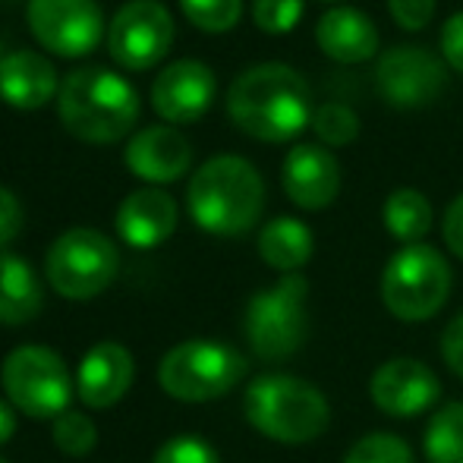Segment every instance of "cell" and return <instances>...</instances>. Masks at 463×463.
<instances>
[{
  "label": "cell",
  "mask_w": 463,
  "mask_h": 463,
  "mask_svg": "<svg viewBox=\"0 0 463 463\" xmlns=\"http://www.w3.org/2000/svg\"><path fill=\"white\" fill-rule=\"evenodd\" d=\"M312 95L309 82L293 67L278 61L252 63L227 89V117L250 139L290 142L312 127Z\"/></svg>",
  "instance_id": "cell-1"
},
{
  "label": "cell",
  "mask_w": 463,
  "mask_h": 463,
  "mask_svg": "<svg viewBox=\"0 0 463 463\" xmlns=\"http://www.w3.org/2000/svg\"><path fill=\"white\" fill-rule=\"evenodd\" d=\"M139 92L117 70L86 63L63 76L57 92V120L86 146H114L139 120Z\"/></svg>",
  "instance_id": "cell-2"
},
{
  "label": "cell",
  "mask_w": 463,
  "mask_h": 463,
  "mask_svg": "<svg viewBox=\"0 0 463 463\" xmlns=\"http://www.w3.org/2000/svg\"><path fill=\"white\" fill-rule=\"evenodd\" d=\"M265 208V180L240 155H214L195 167L186 186V212L212 237H243Z\"/></svg>",
  "instance_id": "cell-3"
},
{
  "label": "cell",
  "mask_w": 463,
  "mask_h": 463,
  "mask_svg": "<svg viewBox=\"0 0 463 463\" xmlns=\"http://www.w3.org/2000/svg\"><path fill=\"white\" fill-rule=\"evenodd\" d=\"M246 422L278 445H309L331 426V403L312 382L284 372L259 375L243 394Z\"/></svg>",
  "instance_id": "cell-4"
},
{
  "label": "cell",
  "mask_w": 463,
  "mask_h": 463,
  "mask_svg": "<svg viewBox=\"0 0 463 463\" xmlns=\"http://www.w3.org/2000/svg\"><path fill=\"white\" fill-rule=\"evenodd\" d=\"M451 265L435 246L413 243L401 246L388 259L378 293L384 309L401 322H429L445 309L451 297Z\"/></svg>",
  "instance_id": "cell-5"
},
{
  "label": "cell",
  "mask_w": 463,
  "mask_h": 463,
  "mask_svg": "<svg viewBox=\"0 0 463 463\" xmlns=\"http://www.w3.org/2000/svg\"><path fill=\"white\" fill-rule=\"evenodd\" d=\"M246 375V356L231 344L193 337L171 347L158 363V384L184 403H208L231 394Z\"/></svg>",
  "instance_id": "cell-6"
},
{
  "label": "cell",
  "mask_w": 463,
  "mask_h": 463,
  "mask_svg": "<svg viewBox=\"0 0 463 463\" xmlns=\"http://www.w3.org/2000/svg\"><path fill=\"white\" fill-rule=\"evenodd\" d=\"M309 280L303 275H284L269 290L252 293L246 303L243 331L250 350L265 363H280L293 356L309 335Z\"/></svg>",
  "instance_id": "cell-7"
},
{
  "label": "cell",
  "mask_w": 463,
  "mask_h": 463,
  "mask_svg": "<svg viewBox=\"0 0 463 463\" xmlns=\"http://www.w3.org/2000/svg\"><path fill=\"white\" fill-rule=\"evenodd\" d=\"M6 401L29 420H57L70 410L76 378L57 350L44 344H19L0 366Z\"/></svg>",
  "instance_id": "cell-8"
},
{
  "label": "cell",
  "mask_w": 463,
  "mask_h": 463,
  "mask_svg": "<svg viewBox=\"0 0 463 463\" xmlns=\"http://www.w3.org/2000/svg\"><path fill=\"white\" fill-rule=\"evenodd\" d=\"M120 252L114 240L92 227H70L51 243L44 256V278L63 299H95L114 284Z\"/></svg>",
  "instance_id": "cell-9"
},
{
  "label": "cell",
  "mask_w": 463,
  "mask_h": 463,
  "mask_svg": "<svg viewBox=\"0 0 463 463\" xmlns=\"http://www.w3.org/2000/svg\"><path fill=\"white\" fill-rule=\"evenodd\" d=\"M174 16L161 0H127L110 16L108 54L120 70L146 73L174 48Z\"/></svg>",
  "instance_id": "cell-10"
},
{
  "label": "cell",
  "mask_w": 463,
  "mask_h": 463,
  "mask_svg": "<svg viewBox=\"0 0 463 463\" xmlns=\"http://www.w3.org/2000/svg\"><path fill=\"white\" fill-rule=\"evenodd\" d=\"M25 23L44 51L70 61L92 54L101 38H108L98 0H29Z\"/></svg>",
  "instance_id": "cell-11"
},
{
  "label": "cell",
  "mask_w": 463,
  "mask_h": 463,
  "mask_svg": "<svg viewBox=\"0 0 463 463\" xmlns=\"http://www.w3.org/2000/svg\"><path fill=\"white\" fill-rule=\"evenodd\" d=\"M375 89L391 108H426L445 95L448 63L420 44H394L378 57Z\"/></svg>",
  "instance_id": "cell-12"
},
{
  "label": "cell",
  "mask_w": 463,
  "mask_h": 463,
  "mask_svg": "<svg viewBox=\"0 0 463 463\" xmlns=\"http://www.w3.org/2000/svg\"><path fill=\"white\" fill-rule=\"evenodd\" d=\"M214 95H218V80L212 67L193 57L167 63L152 82V108L171 127L199 123L212 110Z\"/></svg>",
  "instance_id": "cell-13"
},
{
  "label": "cell",
  "mask_w": 463,
  "mask_h": 463,
  "mask_svg": "<svg viewBox=\"0 0 463 463\" xmlns=\"http://www.w3.org/2000/svg\"><path fill=\"white\" fill-rule=\"evenodd\" d=\"M369 397L384 416L413 420L435 407V401L441 397V382L422 360L394 356L372 372Z\"/></svg>",
  "instance_id": "cell-14"
},
{
  "label": "cell",
  "mask_w": 463,
  "mask_h": 463,
  "mask_svg": "<svg viewBox=\"0 0 463 463\" xmlns=\"http://www.w3.org/2000/svg\"><path fill=\"white\" fill-rule=\"evenodd\" d=\"M284 195L303 212H325L341 193V165L335 152L316 142H299L280 165Z\"/></svg>",
  "instance_id": "cell-15"
},
{
  "label": "cell",
  "mask_w": 463,
  "mask_h": 463,
  "mask_svg": "<svg viewBox=\"0 0 463 463\" xmlns=\"http://www.w3.org/2000/svg\"><path fill=\"white\" fill-rule=\"evenodd\" d=\"M129 174L142 184L165 186L180 180L193 167V146L177 127L171 123H155L129 136L127 152H123Z\"/></svg>",
  "instance_id": "cell-16"
},
{
  "label": "cell",
  "mask_w": 463,
  "mask_h": 463,
  "mask_svg": "<svg viewBox=\"0 0 463 463\" xmlns=\"http://www.w3.org/2000/svg\"><path fill=\"white\" fill-rule=\"evenodd\" d=\"M180 208L171 193L161 186H142L133 189L127 199L117 205L114 227L120 240L133 250H155L167 243L177 231Z\"/></svg>",
  "instance_id": "cell-17"
},
{
  "label": "cell",
  "mask_w": 463,
  "mask_h": 463,
  "mask_svg": "<svg viewBox=\"0 0 463 463\" xmlns=\"http://www.w3.org/2000/svg\"><path fill=\"white\" fill-rule=\"evenodd\" d=\"M133 378V354L117 341H101L86 350L80 369H76V394L89 410H110L127 397Z\"/></svg>",
  "instance_id": "cell-18"
},
{
  "label": "cell",
  "mask_w": 463,
  "mask_h": 463,
  "mask_svg": "<svg viewBox=\"0 0 463 463\" xmlns=\"http://www.w3.org/2000/svg\"><path fill=\"white\" fill-rule=\"evenodd\" d=\"M61 82L57 67L38 51L19 48L0 57V101L16 110H38L57 101Z\"/></svg>",
  "instance_id": "cell-19"
},
{
  "label": "cell",
  "mask_w": 463,
  "mask_h": 463,
  "mask_svg": "<svg viewBox=\"0 0 463 463\" xmlns=\"http://www.w3.org/2000/svg\"><path fill=\"white\" fill-rule=\"evenodd\" d=\"M316 44L328 61L337 63H366L378 54V29L369 13L356 6H335L316 23Z\"/></svg>",
  "instance_id": "cell-20"
},
{
  "label": "cell",
  "mask_w": 463,
  "mask_h": 463,
  "mask_svg": "<svg viewBox=\"0 0 463 463\" xmlns=\"http://www.w3.org/2000/svg\"><path fill=\"white\" fill-rule=\"evenodd\" d=\"M44 306L35 269L16 252H0V325H29Z\"/></svg>",
  "instance_id": "cell-21"
},
{
  "label": "cell",
  "mask_w": 463,
  "mask_h": 463,
  "mask_svg": "<svg viewBox=\"0 0 463 463\" xmlns=\"http://www.w3.org/2000/svg\"><path fill=\"white\" fill-rule=\"evenodd\" d=\"M312 252H316V237L299 218L280 214L259 231V256L280 275H299V269L309 262Z\"/></svg>",
  "instance_id": "cell-22"
},
{
  "label": "cell",
  "mask_w": 463,
  "mask_h": 463,
  "mask_svg": "<svg viewBox=\"0 0 463 463\" xmlns=\"http://www.w3.org/2000/svg\"><path fill=\"white\" fill-rule=\"evenodd\" d=\"M382 221L388 227V233L394 240H401L403 246L422 243L429 231H432V202L413 186H401L384 199L382 205Z\"/></svg>",
  "instance_id": "cell-23"
},
{
  "label": "cell",
  "mask_w": 463,
  "mask_h": 463,
  "mask_svg": "<svg viewBox=\"0 0 463 463\" xmlns=\"http://www.w3.org/2000/svg\"><path fill=\"white\" fill-rule=\"evenodd\" d=\"M422 454L429 463H463V401L445 403L429 416Z\"/></svg>",
  "instance_id": "cell-24"
},
{
  "label": "cell",
  "mask_w": 463,
  "mask_h": 463,
  "mask_svg": "<svg viewBox=\"0 0 463 463\" xmlns=\"http://www.w3.org/2000/svg\"><path fill=\"white\" fill-rule=\"evenodd\" d=\"M360 117L350 104L344 101H325L312 114V133L318 136L325 148H347L360 139Z\"/></svg>",
  "instance_id": "cell-25"
},
{
  "label": "cell",
  "mask_w": 463,
  "mask_h": 463,
  "mask_svg": "<svg viewBox=\"0 0 463 463\" xmlns=\"http://www.w3.org/2000/svg\"><path fill=\"white\" fill-rule=\"evenodd\" d=\"M180 10L199 32L224 35L237 29L243 16V0H180Z\"/></svg>",
  "instance_id": "cell-26"
},
{
  "label": "cell",
  "mask_w": 463,
  "mask_h": 463,
  "mask_svg": "<svg viewBox=\"0 0 463 463\" xmlns=\"http://www.w3.org/2000/svg\"><path fill=\"white\" fill-rule=\"evenodd\" d=\"M54 445L61 454L67 458H86V454L95 451L98 445V429L95 420L82 410H67L54 420Z\"/></svg>",
  "instance_id": "cell-27"
},
{
  "label": "cell",
  "mask_w": 463,
  "mask_h": 463,
  "mask_svg": "<svg viewBox=\"0 0 463 463\" xmlns=\"http://www.w3.org/2000/svg\"><path fill=\"white\" fill-rule=\"evenodd\" d=\"M344 463H413V448L394 432H369L350 445Z\"/></svg>",
  "instance_id": "cell-28"
},
{
  "label": "cell",
  "mask_w": 463,
  "mask_h": 463,
  "mask_svg": "<svg viewBox=\"0 0 463 463\" xmlns=\"http://www.w3.org/2000/svg\"><path fill=\"white\" fill-rule=\"evenodd\" d=\"M306 0H252V23L265 35H287L299 25Z\"/></svg>",
  "instance_id": "cell-29"
},
{
  "label": "cell",
  "mask_w": 463,
  "mask_h": 463,
  "mask_svg": "<svg viewBox=\"0 0 463 463\" xmlns=\"http://www.w3.org/2000/svg\"><path fill=\"white\" fill-rule=\"evenodd\" d=\"M152 463H221V458L199 435H177L158 448Z\"/></svg>",
  "instance_id": "cell-30"
},
{
  "label": "cell",
  "mask_w": 463,
  "mask_h": 463,
  "mask_svg": "<svg viewBox=\"0 0 463 463\" xmlns=\"http://www.w3.org/2000/svg\"><path fill=\"white\" fill-rule=\"evenodd\" d=\"M439 0H388V13L403 32H422L435 19Z\"/></svg>",
  "instance_id": "cell-31"
},
{
  "label": "cell",
  "mask_w": 463,
  "mask_h": 463,
  "mask_svg": "<svg viewBox=\"0 0 463 463\" xmlns=\"http://www.w3.org/2000/svg\"><path fill=\"white\" fill-rule=\"evenodd\" d=\"M25 212L19 195L10 186H0V252H6V246L23 233Z\"/></svg>",
  "instance_id": "cell-32"
},
{
  "label": "cell",
  "mask_w": 463,
  "mask_h": 463,
  "mask_svg": "<svg viewBox=\"0 0 463 463\" xmlns=\"http://www.w3.org/2000/svg\"><path fill=\"white\" fill-rule=\"evenodd\" d=\"M439 48H441V57H445L448 67L463 76V10L445 19L441 35H439Z\"/></svg>",
  "instance_id": "cell-33"
},
{
  "label": "cell",
  "mask_w": 463,
  "mask_h": 463,
  "mask_svg": "<svg viewBox=\"0 0 463 463\" xmlns=\"http://www.w3.org/2000/svg\"><path fill=\"white\" fill-rule=\"evenodd\" d=\"M441 360L454 375L463 378V312L454 316L441 331Z\"/></svg>",
  "instance_id": "cell-34"
},
{
  "label": "cell",
  "mask_w": 463,
  "mask_h": 463,
  "mask_svg": "<svg viewBox=\"0 0 463 463\" xmlns=\"http://www.w3.org/2000/svg\"><path fill=\"white\" fill-rule=\"evenodd\" d=\"M441 237H445L448 250L463 262V193L454 195L451 205L445 208V218H441Z\"/></svg>",
  "instance_id": "cell-35"
},
{
  "label": "cell",
  "mask_w": 463,
  "mask_h": 463,
  "mask_svg": "<svg viewBox=\"0 0 463 463\" xmlns=\"http://www.w3.org/2000/svg\"><path fill=\"white\" fill-rule=\"evenodd\" d=\"M13 432H16V407L0 397V445H6L13 439Z\"/></svg>",
  "instance_id": "cell-36"
},
{
  "label": "cell",
  "mask_w": 463,
  "mask_h": 463,
  "mask_svg": "<svg viewBox=\"0 0 463 463\" xmlns=\"http://www.w3.org/2000/svg\"><path fill=\"white\" fill-rule=\"evenodd\" d=\"M0 463H10V460H4V458H0Z\"/></svg>",
  "instance_id": "cell-37"
},
{
  "label": "cell",
  "mask_w": 463,
  "mask_h": 463,
  "mask_svg": "<svg viewBox=\"0 0 463 463\" xmlns=\"http://www.w3.org/2000/svg\"><path fill=\"white\" fill-rule=\"evenodd\" d=\"M0 57H4V48H0Z\"/></svg>",
  "instance_id": "cell-38"
}]
</instances>
